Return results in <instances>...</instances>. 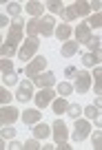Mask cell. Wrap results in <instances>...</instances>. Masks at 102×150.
Instances as JSON below:
<instances>
[{
  "label": "cell",
  "instance_id": "cell-18",
  "mask_svg": "<svg viewBox=\"0 0 102 150\" xmlns=\"http://www.w3.org/2000/svg\"><path fill=\"white\" fill-rule=\"evenodd\" d=\"M51 108H53V112H56V115H62V112H67V108H69V104H67V97L53 99V102H51Z\"/></svg>",
  "mask_w": 102,
  "mask_h": 150
},
{
  "label": "cell",
  "instance_id": "cell-34",
  "mask_svg": "<svg viewBox=\"0 0 102 150\" xmlns=\"http://www.w3.org/2000/svg\"><path fill=\"white\" fill-rule=\"evenodd\" d=\"M16 82H18V75H16V73L2 75V84H5V86H11V84H16Z\"/></svg>",
  "mask_w": 102,
  "mask_h": 150
},
{
  "label": "cell",
  "instance_id": "cell-10",
  "mask_svg": "<svg viewBox=\"0 0 102 150\" xmlns=\"http://www.w3.org/2000/svg\"><path fill=\"white\" fill-rule=\"evenodd\" d=\"M56 99V93L51 88H40V93H36V97H33V102H36L38 108H47L51 102Z\"/></svg>",
  "mask_w": 102,
  "mask_h": 150
},
{
  "label": "cell",
  "instance_id": "cell-11",
  "mask_svg": "<svg viewBox=\"0 0 102 150\" xmlns=\"http://www.w3.org/2000/svg\"><path fill=\"white\" fill-rule=\"evenodd\" d=\"M33 84H36L38 88H51V86H56V75L51 73V71H45V73L33 77Z\"/></svg>",
  "mask_w": 102,
  "mask_h": 150
},
{
  "label": "cell",
  "instance_id": "cell-35",
  "mask_svg": "<svg viewBox=\"0 0 102 150\" xmlns=\"http://www.w3.org/2000/svg\"><path fill=\"white\" fill-rule=\"evenodd\" d=\"M2 137H5V139H16V128L2 126Z\"/></svg>",
  "mask_w": 102,
  "mask_h": 150
},
{
  "label": "cell",
  "instance_id": "cell-38",
  "mask_svg": "<svg viewBox=\"0 0 102 150\" xmlns=\"http://www.w3.org/2000/svg\"><path fill=\"white\" fill-rule=\"evenodd\" d=\"M89 5H91L93 11H100L102 9V2H100V0H93V2H89Z\"/></svg>",
  "mask_w": 102,
  "mask_h": 150
},
{
  "label": "cell",
  "instance_id": "cell-16",
  "mask_svg": "<svg viewBox=\"0 0 102 150\" xmlns=\"http://www.w3.org/2000/svg\"><path fill=\"white\" fill-rule=\"evenodd\" d=\"M56 38H58V40H65V42H67V40L71 38V27H69L67 22L58 24V27H56Z\"/></svg>",
  "mask_w": 102,
  "mask_h": 150
},
{
  "label": "cell",
  "instance_id": "cell-23",
  "mask_svg": "<svg viewBox=\"0 0 102 150\" xmlns=\"http://www.w3.org/2000/svg\"><path fill=\"white\" fill-rule=\"evenodd\" d=\"M56 88H58V93H60V97H69V95L73 93V86H71L69 82H60Z\"/></svg>",
  "mask_w": 102,
  "mask_h": 150
},
{
  "label": "cell",
  "instance_id": "cell-37",
  "mask_svg": "<svg viewBox=\"0 0 102 150\" xmlns=\"http://www.w3.org/2000/svg\"><path fill=\"white\" fill-rule=\"evenodd\" d=\"M65 75L69 77V80H75V75H78V69H75V66H67V69H65Z\"/></svg>",
  "mask_w": 102,
  "mask_h": 150
},
{
  "label": "cell",
  "instance_id": "cell-13",
  "mask_svg": "<svg viewBox=\"0 0 102 150\" xmlns=\"http://www.w3.org/2000/svg\"><path fill=\"white\" fill-rule=\"evenodd\" d=\"M82 64L84 66H98V64H102V49H100V51L84 53V55H82Z\"/></svg>",
  "mask_w": 102,
  "mask_h": 150
},
{
  "label": "cell",
  "instance_id": "cell-17",
  "mask_svg": "<svg viewBox=\"0 0 102 150\" xmlns=\"http://www.w3.org/2000/svg\"><path fill=\"white\" fill-rule=\"evenodd\" d=\"M22 122L27 124V126L38 124V122H40V110H24L22 112Z\"/></svg>",
  "mask_w": 102,
  "mask_h": 150
},
{
  "label": "cell",
  "instance_id": "cell-41",
  "mask_svg": "<svg viewBox=\"0 0 102 150\" xmlns=\"http://www.w3.org/2000/svg\"><path fill=\"white\" fill-rule=\"evenodd\" d=\"M96 106L102 108V95H98V97H96Z\"/></svg>",
  "mask_w": 102,
  "mask_h": 150
},
{
  "label": "cell",
  "instance_id": "cell-3",
  "mask_svg": "<svg viewBox=\"0 0 102 150\" xmlns=\"http://www.w3.org/2000/svg\"><path fill=\"white\" fill-rule=\"evenodd\" d=\"M38 47H40V40H38V38H29V40H24L22 49L18 51V57H20L22 62H29L33 55H36Z\"/></svg>",
  "mask_w": 102,
  "mask_h": 150
},
{
  "label": "cell",
  "instance_id": "cell-31",
  "mask_svg": "<svg viewBox=\"0 0 102 150\" xmlns=\"http://www.w3.org/2000/svg\"><path fill=\"white\" fill-rule=\"evenodd\" d=\"M47 7H49V11H53V13H60V11L65 9V5H62L60 0H49V2H47Z\"/></svg>",
  "mask_w": 102,
  "mask_h": 150
},
{
  "label": "cell",
  "instance_id": "cell-21",
  "mask_svg": "<svg viewBox=\"0 0 102 150\" xmlns=\"http://www.w3.org/2000/svg\"><path fill=\"white\" fill-rule=\"evenodd\" d=\"M73 9L78 16H89V11H91V5L89 2H84V0H78V2H73Z\"/></svg>",
  "mask_w": 102,
  "mask_h": 150
},
{
  "label": "cell",
  "instance_id": "cell-4",
  "mask_svg": "<svg viewBox=\"0 0 102 150\" xmlns=\"http://www.w3.org/2000/svg\"><path fill=\"white\" fill-rule=\"evenodd\" d=\"M31 97H36L33 95V80H22L18 84V91H16V99L20 104H27Z\"/></svg>",
  "mask_w": 102,
  "mask_h": 150
},
{
  "label": "cell",
  "instance_id": "cell-5",
  "mask_svg": "<svg viewBox=\"0 0 102 150\" xmlns=\"http://www.w3.org/2000/svg\"><path fill=\"white\" fill-rule=\"evenodd\" d=\"M91 73H87V71H80L78 69V75H75V80H73V91L75 93H87L89 88H91Z\"/></svg>",
  "mask_w": 102,
  "mask_h": 150
},
{
  "label": "cell",
  "instance_id": "cell-28",
  "mask_svg": "<svg viewBox=\"0 0 102 150\" xmlns=\"http://www.w3.org/2000/svg\"><path fill=\"white\" fill-rule=\"evenodd\" d=\"M91 144H93V148H96V150H102V130L91 132Z\"/></svg>",
  "mask_w": 102,
  "mask_h": 150
},
{
  "label": "cell",
  "instance_id": "cell-32",
  "mask_svg": "<svg viewBox=\"0 0 102 150\" xmlns=\"http://www.w3.org/2000/svg\"><path fill=\"white\" fill-rule=\"evenodd\" d=\"M87 24H89V27H93V29H100V27H102V13H96V16H91Z\"/></svg>",
  "mask_w": 102,
  "mask_h": 150
},
{
  "label": "cell",
  "instance_id": "cell-7",
  "mask_svg": "<svg viewBox=\"0 0 102 150\" xmlns=\"http://www.w3.org/2000/svg\"><path fill=\"white\" fill-rule=\"evenodd\" d=\"M45 69H47V57H42V55L33 57V60L29 62V66H27L29 80H33V77H36V75H40V73H45Z\"/></svg>",
  "mask_w": 102,
  "mask_h": 150
},
{
  "label": "cell",
  "instance_id": "cell-20",
  "mask_svg": "<svg viewBox=\"0 0 102 150\" xmlns=\"http://www.w3.org/2000/svg\"><path fill=\"white\" fill-rule=\"evenodd\" d=\"M49 130H51V128L47 126V124H36V128H33V137H36V139H45V137H49Z\"/></svg>",
  "mask_w": 102,
  "mask_h": 150
},
{
  "label": "cell",
  "instance_id": "cell-14",
  "mask_svg": "<svg viewBox=\"0 0 102 150\" xmlns=\"http://www.w3.org/2000/svg\"><path fill=\"white\" fill-rule=\"evenodd\" d=\"M45 2H38V0H31V2H27V13L31 16V18H42V13H45Z\"/></svg>",
  "mask_w": 102,
  "mask_h": 150
},
{
  "label": "cell",
  "instance_id": "cell-36",
  "mask_svg": "<svg viewBox=\"0 0 102 150\" xmlns=\"http://www.w3.org/2000/svg\"><path fill=\"white\" fill-rule=\"evenodd\" d=\"M0 102H2V106H7V104L11 102V93H9L7 88H2V91H0Z\"/></svg>",
  "mask_w": 102,
  "mask_h": 150
},
{
  "label": "cell",
  "instance_id": "cell-26",
  "mask_svg": "<svg viewBox=\"0 0 102 150\" xmlns=\"http://www.w3.org/2000/svg\"><path fill=\"white\" fill-rule=\"evenodd\" d=\"M27 33H29V38H36L38 33H40L38 31V18H31L27 22Z\"/></svg>",
  "mask_w": 102,
  "mask_h": 150
},
{
  "label": "cell",
  "instance_id": "cell-15",
  "mask_svg": "<svg viewBox=\"0 0 102 150\" xmlns=\"http://www.w3.org/2000/svg\"><path fill=\"white\" fill-rule=\"evenodd\" d=\"M60 53L65 57H73L75 53H78V42H75V40H67V42H62Z\"/></svg>",
  "mask_w": 102,
  "mask_h": 150
},
{
  "label": "cell",
  "instance_id": "cell-30",
  "mask_svg": "<svg viewBox=\"0 0 102 150\" xmlns=\"http://www.w3.org/2000/svg\"><path fill=\"white\" fill-rule=\"evenodd\" d=\"M67 112H69V117L78 119V117H80V112H82V106H80V104H69V108H67Z\"/></svg>",
  "mask_w": 102,
  "mask_h": 150
},
{
  "label": "cell",
  "instance_id": "cell-33",
  "mask_svg": "<svg viewBox=\"0 0 102 150\" xmlns=\"http://www.w3.org/2000/svg\"><path fill=\"white\" fill-rule=\"evenodd\" d=\"M22 148H24V150H38V148H42V146L38 144V139L33 137V139H27V141H24Z\"/></svg>",
  "mask_w": 102,
  "mask_h": 150
},
{
  "label": "cell",
  "instance_id": "cell-29",
  "mask_svg": "<svg viewBox=\"0 0 102 150\" xmlns=\"http://www.w3.org/2000/svg\"><path fill=\"white\" fill-rule=\"evenodd\" d=\"M84 115H87L89 119H96L98 115H100V110H98L96 104H89V106H84Z\"/></svg>",
  "mask_w": 102,
  "mask_h": 150
},
{
  "label": "cell",
  "instance_id": "cell-1",
  "mask_svg": "<svg viewBox=\"0 0 102 150\" xmlns=\"http://www.w3.org/2000/svg\"><path fill=\"white\" fill-rule=\"evenodd\" d=\"M51 132H53V141H56V148L60 150H69L71 146L67 144V124L62 119H56L51 124Z\"/></svg>",
  "mask_w": 102,
  "mask_h": 150
},
{
  "label": "cell",
  "instance_id": "cell-2",
  "mask_svg": "<svg viewBox=\"0 0 102 150\" xmlns=\"http://www.w3.org/2000/svg\"><path fill=\"white\" fill-rule=\"evenodd\" d=\"M22 24H24L22 18H16L14 20V24H11V29H9V35H7V40H5L7 47L18 49V42L22 40Z\"/></svg>",
  "mask_w": 102,
  "mask_h": 150
},
{
  "label": "cell",
  "instance_id": "cell-9",
  "mask_svg": "<svg viewBox=\"0 0 102 150\" xmlns=\"http://www.w3.org/2000/svg\"><path fill=\"white\" fill-rule=\"evenodd\" d=\"M18 117L20 115H18L16 108H11V106H2L0 108V126H14Z\"/></svg>",
  "mask_w": 102,
  "mask_h": 150
},
{
  "label": "cell",
  "instance_id": "cell-39",
  "mask_svg": "<svg viewBox=\"0 0 102 150\" xmlns=\"http://www.w3.org/2000/svg\"><path fill=\"white\" fill-rule=\"evenodd\" d=\"M7 24H9V18H7V16H0V27H7Z\"/></svg>",
  "mask_w": 102,
  "mask_h": 150
},
{
  "label": "cell",
  "instance_id": "cell-27",
  "mask_svg": "<svg viewBox=\"0 0 102 150\" xmlns=\"http://www.w3.org/2000/svg\"><path fill=\"white\" fill-rule=\"evenodd\" d=\"M5 5H7V13L14 16V20L20 18V5L18 2H5Z\"/></svg>",
  "mask_w": 102,
  "mask_h": 150
},
{
  "label": "cell",
  "instance_id": "cell-19",
  "mask_svg": "<svg viewBox=\"0 0 102 150\" xmlns=\"http://www.w3.org/2000/svg\"><path fill=\"white\" fill-rule=\"evenodd\" d=\"M91 77L96 80V86H93V91H96L98 95H102V66H96V71L91 73Z\"/></svg>",
  "mask_w": 102,
  "mask_h": 150
},
{
  "label": "cell",
  "instance_id": "cell-25",
  "mask_svg": "<svg viewBox=\"0 0 102 150\" xmlns=\"http://www.w3.org/2000/svg\"><path fill=\"white\" fill-rule=\"evenodd\" d=\"M0 71H2V75L14 73V64H11L9 57H2V60H0Z\"/></svg>",
  "mask_w": 102,
  "mask_h": 150
},
{
  "label": "cell",
  "instance_id": "cell-6",
  "mask_svg": "<svg viewBox=\"0 0 102 150\" xmlns=\"http://www.w3.org/2000/svg\"><path fill=\"white\" fill-rule=\"evenodd\" d=\"M89 135H91V124L84 122V119H75V126H73V135H71V139H73V141H84Z\"/></svg>",
  "mask_w": 102,
  "mask_h": 150
},
{
  "label": "cell",
  "instance_id": "cell-22",
  "mask_svg": "<svg viewBox=\"0 0 102 150\" xmlns=\"http://www.w3.org/2000/svg\"><path fill=\"white\" fill-rule=\"evenodd\" d=\"M60 18L65 20L67 24H69L71 20H75V18H78V13H75V9H73V7H65V9L60 11Z\"/></svg>",
  "mask_w": 102,
  "mask_h": 150
},
{
  "label": "cell",
  "instance_id": "cell-12",
  "mask_svg": "<svg viewBox=\"0 0 102 150\" xmlns=\"http://www.w3.org/2000/svg\"><path fill=\"white\" fill-rule=\"evenodd\" d=\"M89 40H91V27L84 22H80L78 27H75V42L78 44H87Z\"/></svg>",
  "mask_w": 102,
  "mask_h": 150
},
{
  "label": "cell",
  "instance_id": "cell-40",
  "mask_svg": "<svg viewBox=\"0 0 102 150\" xmlns=\"http://www.w3.org/2000/svg\"><path fill=\"white\" fill-rule=\"evenodd\" d=\"M96 126H98V128H102V112L96 117Z\"/></svg>",
  "mask_w": 102,
  "mask_h": 150
},
{
  "label": "cell",
  "instance_id": "cell-24",
  "mask_svg": "<svg viewBox=\"0 0 102 150\" xmlns=\"http://www.w3.org/2000/svg\"><path fill=\"white\" fill-rule=\"evenodd\" d=\"M87 47H89V51H100L102 49V38L100 35H91V40L87 42Z\"/></svg>",
  "mask_w": 102,
  "mask_h": 150
},
{
  "label": "cell",
  "instance_id": "cell-8",
  "mask_svg": "<svg viewBox=\"0 0 102 150\" xmlns=\"http://www.w3.org/2000/svg\"><path fill=\"white\" fill-rule=\"evenodd\" d=\"M38 31H40V35L49 38L51 33H56V20L51 18V16H42V18H38Z\"/></svg>",
  "mask_w": 102,
  "mask_h": 150
}]
</instances>
